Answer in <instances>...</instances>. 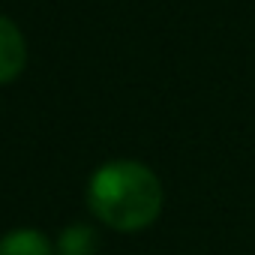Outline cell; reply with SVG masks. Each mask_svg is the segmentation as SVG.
<instances>
[{
  "label": "cell",
  "mask_w": 255,
  "mask_h": 255,
  "mask_svg": "<svg viewBox=\"0 0 255 255\" xmlns=\"http://www.w3.org/2000/svg\"><path fill=\"white\" fill-rule=\"evenodd\" d=\"M90 216L117 234L150 228L165 204L159 174L141 159H108L96 165L84 186Z\"/></svg>",
  "instance_id": "obj_1"
},
{
  "label": "cell",
  "mask_w": 255,
  "mask_h": 255,
  "mask_svg": "<svg viewBox=\"0 0 255 255\" xmlns=\"http://www.w3.org/2000/svg\"><path fill=\"white\" fill-rule=\"evenodd\" d=\"M27 57L30 51L21 27L9 15L0 12V87L21 78V72L27 69Z\"/></svg>",
  "instance_id": "obj_2"
},
{
  "label": "cell",
  "mask_w": 255,
  "mask_h": 255,
  "mask_svg": "<svg viewBox=\"0 0 255 255\" xmlns=\"http://www.w3.org/2000/svg\"><path fill=\"white\" fill-rule=\"evenodd\" d=\"M0 255H54V240L39 228L21 225L0 237Z\"/></svg>",
  "instance_id": "obj_3"
},
{
  "label": "cell",
  "mask_w": 255,
  "mask_h": 255,
  "mask_svg": "<svg viewBox=\"0 0 255 255\" xmlns=\"http://www.w3.org/2000/svg\"><path fill=\"white\" fill-rule=\"evenodd\" d=\"M99 231L87 222H69L54 240V255H99Z\"/></svg>",
  "instance_id": "obj_4"
}]
</instances>
